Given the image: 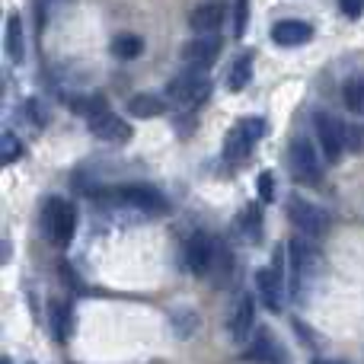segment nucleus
Listing matches in <instances>:
<instances>
[{
	"label": "nucleus",
	"mask_w": 364,
	"mask_h": 364,
	"mask_svg": "<svg viewBox=\"0 0 364 364\" xmlns=\"http://www.w3.org/2000/svg\"><path fill=\"white\" fill-rule=\"evenodd\" d=\"M218 240L211 237V233H192L188 237V243H186V265H188V272L192 275H211V265H214V259H218Z\"/></svg>",
	"instance_id": "0eeeda50"
},
{
	"label": "nucleus",
	"mask_w": 364,
	"mask_h": 364,
	"mask_svg": "<svg viewBox=\"0 0 364 364\" xmlns=\"http://www.w3.org/2000/svg\"><path fill=\"white\" fill-rule=\"evenodd\" d=\"M252 323H256V304H252V297L243 291V294H237L230 304L227 336H230L237 346H243V342H250V336H252Z\"/></svg>",
	"instance_id": "9d476101"
},
{
	"label": "nucleus",
	"mask_w": 364,
	"mask_h": 364,
	"mask_svg": "<svg viewBox=\"0 0 364 364\" xmlns=\"http://www.w3.org/2000/svg\"><path fill=\"white\" fill-rule=\"evenodd\" d=\"M259 198H262V201H275V173H272V170L259 173Z\"/></svg>",
	"instance_id": "393cba45"
},
{
	"label": "nucleus",
	"mask_w": 364,
	"mask_h": 364,
	"mask_svg": "<svg viewBox=\"0 0 364 364\" xmlns=\"http://www.w3.org/2000/svg\"><path fill=\"white\" fill-rule=\"evenodd\" d=\"M291 170H294V179L307 182V186H316L323 179L320 154L307 138H294V144H291Z\"/></svg>",
	"instance_id": "6e6552de"
},
{
	"label": "nucleus",
	"mask_w": 364,
	"mask_h": 364,
	"mask_svg": "<svg viewBox=\"0 0 364 364\" xmlns=\"http://www.w3.org/2000/svg\"><path fill=\"white\" fill-rule=\"evenodd\" d=\"M342 96H346V106L352 112H364V80H348Z\"/></svg>",
	"instance_id": "4be33fe9"
},
{
	"label": "nucleus",
	"mask_w": 364,
	"mask_h": 364,
	"mask_svg": "<svg viewBox=\"0 0 364 364\" xmlns=\"http://www.w3.org/2000/svg\"><path fill=\"white\" fill-rule=\"evenodd\" d=\"M208 93H211V83H208V77L198 74V70L179 74L176 80H170V87H166V96H170V102H176V106H186V109L205 102Z\"/></svg>",
	"instance_id": "423d86ee"
},
{
	"label": "nucleus",
	"mask_w": 364,
	"mask_h": 364,
	"mask_svg": "<svg viewBox=\"0 0 364 364\" xmlns=\"http://www.w3.org/2000/svg\"><path fill=\"white\" fill-rule=\"evenodd\" d=\"M272 38L275 45H284V48H294V45H307L314 38V26L301 23V19H278L272 26Z\"/></svg>",
	"instance_id": "4468645a"
},
{
	"label": "nucleus",
	"mask_w": 364,
	"mask_h": 364,
	"mask_svg": "<svg viewBox=\"0 0 364 364\" xmlns=\"http://www.w3.org/2000/svg\"><path fill=\"white\" fill-rule=\"evenodd\" d=\"M288 218H291V224H294L297 230H301L304 237H310V240L323 237V233H326V224H329L326 211H323V208H316L314 201L301 198V195L288 198Z\"/></svg>",
	"instance_id": "39448f33"
},
{
	"label": "nucleus",
	"mask_w": 364,
	"mask_h": 364,
	"mask_svg": "<svg viewBox=\"0 0 364 364\" xmlns=\"http://www.w3.org/2000/svg\"><path fill=\"white\" fill-rule=\"evenodd\" d=\"M128 112H132L134 119H157V115L166 112V102L154 93H138L128 100Z\"/></svg>",
	"instance_id": "f3484780"
},
{
	"label": "nucleus",
	"mask_w": 364,
	"mask_h": 364,
	"mask_svg": "<svg viewBox=\"0 0 364 364\" xmlns=\"http://www.w3.org/2000/svg\"><path fill=\"white\" fill-rule=\"evenodd\" d=\"M0 364H13V361L10 358H0Z\"/></svg>",
	"instance_id": "c756f323"
},
{
	"label": "nucleus",
	"mask_w": 364,
	"mask_h": 364,
	"mask_svg": "<svg viewBox=\"0 0 364 364\" xmlns=\"http://www.w3.org/2000/svg\"><path fill=\"white\" fill-rule=\"evenodd\" d=\"M346 147H352V151H361V128L358 125H348L346 128Z\"/></svg>",
	"instance_id": "cd10ccee"
},
{
	"label": "nucleus",
	"mask_w": 364,
	"mask_h": 364,
	"mask_svg": "<svg viewBox=\"0 0 364 364\" xmlns=\"http://www.w3.org/2000/svg\"><path fill=\"white\" fill-rule=\"evenodd\" d=\"M48 314H51V329H55V339L58 342H68L70 339V329H74V307H70L68 301H51Z\"/></svg>",
	"instance_id": "dca6fc26"
},
{
	"label": "nucleus",
	"mask_w": 364,
	"mask_h": 364,
	"mask_svg": "<svg viewBox=\"0 0 364 364\" xmlns=\"http://www.w3.org/2000/svg\"><path fill=\"white\" fill-rule=\"evenodd\" d=\"M220 55V38L214 36H195L192 42L182 48V61L188 68H211Z\"/></svg>",
	"instance_id": "f8f14e48"
},
{
	"label": "nucleus",
	"mask_w": 364,
	"mask_h": 364,
	"mask_svg": "<svg viewBox=\"0 0 364 364\" xmlns=\"http://www.w3.org/2000/svg\"><path fill=\"white\" fill-rule=\"evenodd\" d=\"M288 272H291L288 294L297 304H304L310 297V291H314L316 275H320V250H316V243L310 237L307 240L294 237L288 243Z\"/></svg>",
	"instance_id": "f257e3e1"
},
{
	"label": "nucleus",
	"mask_w": 364,
	"mask_h": 364,
	"mask_svg": "<svg viewBox=\"0 0 364 364\" xmlns=\"http://www.w3.org/2000/svg\"><path fill=\"white\" fill-rule=\"evenodd\" d=\"M45 233H48V240L58 250L70 246V240L77 233V211L70 201H64V198L45 201Z\"/></svg>",
	"instance_id": "7ed1b4c3"
},
{
	"label": "nucleus",
	"mask_w": 364,
	"mask_h": 364,
	"mask_svg": "<svg viewBox=\"0 0 364 364\" xmlns=\"http://www.w3.org/2000/svg\"><path fill=\"white\" fill-rule=\"evenodd\" d=\"M115 198H119L122 205L134 208V211H144V214H166V208H170L157 188L141 186V182H134V186H122L119 192H115Z\"/></svg>",
	"instance_id": "9b49d317"
},
{
	"label": "nucleus",
	"mask_w": 364,
	"mask_h": 364,
	"mask_svg": "<svg viewBox=\"0 0 364 364\" xmlns=\"http://www.w3.org/2000/svg\"><path fill=\"white\" fill-rule=\"evenodd\" d=\"M90 132H93L100 141H112V144H125V141H132V125L122 122L119 115H112V112L93 115V119H90Z\"/></svg>",
	"instance_id": "ddd939ff"
},
{
	"label": "nucleus",
	"mask_w": 364,
	"mask_h": 364,
	"mask_svg": "<svg viewBox=\"0 0 364 364\" xmlns=\"http://www.w3.org/2000/svg\"><path fill=\"white\" fill-rule=\"evenodd\" d=\"M284 265H288V252L278 250L275 256H272V265H265V269L256 272L259 297H262V304L272 310V314H278V310L284 307V294H288V282H284Z\"/></svg>",
	"instance_id": "f03ea898"
},
{
	"label": "nucleus",
	"mask_w": 364,
	"mask_h": 364,
	"mask_svg": "<svg viewBox=\"0 0 364 364\" xmlns=\"http://www.w3.org/2000/svg\"><path fill=\"white\" fill-rule=\"evenodd\" d=\"M265 134V122L262 119H240L237 125L230 128L224 141V157L230 164H240L243 157H250V151L259 144V138Z\"/></svg>",
	"instance_id": "20e7f679"
},
{
	"label": "nucleus",
	"mask_w": 364,
	"mask_h": 364,
	"mask_svg": "<svg viewBox=\"0 0 364 364\" xmlns=\"http://www.w3.org/2000/svg\"><path fill=\"white\" fill-rule=\"evenodd\" d=\"M339 10L346 13L348 19H358L364 13V0H339Z\"/></svg>",
	"instance_id": "bb28decb"
},
{
	"label": "nucleus",
	"mask_w": 364,
	"mask_h": 364,
	"mask_svg": "<svg viewBox=\"0 0 364 364\" xmlns=\"http://www.w3.org/2000/svg\"><path fill=\"white\" fill-rule=\"evenodd\" d=\"M272 352H275V348H272V339L265 333H259L256 342L250 346V358L252 361H275V355H272Z\"/></svg>",
	"instance_id": "b1692460"
},
{
	"label": "nucleus",
	"mask_w": 364,
	"mask_h": 364,
	"mask_svg": "<svg viewBox=\"0 0 364 364\" xmlns=\"http://www.w3.org/2000/svg\"><path fill=\"white\" fill-rule=\"evenodd\" d=\"M224 23V6L220 4H201L188 13V26H192L198 36H214Z\"/></svg>",
	"instance_id": "2eb2a0df"
},
{
	"label": "nucleus",
	"mask_w": 364,
	"mask_h": 364,
	"mask_svg": "<svg viewBox=\"0 0 364 364\" xmlns=\"http://www.w3.org/2000/svg\"><path fill=\"white\" fill-rule=\"evenodd\" d=\"M243 233L252 240V243L262 237V218H259V208H256V205L243 211Z\"/></svg>",
	"instance_id": "5701e85b"
},
{
	"label": "nucleus",
	"mask_w": 364,
	"mask_h": 364,
	"mask_svg": "<svg viewBox=\"0 0 364 364\" xmlns=\"http://www.w3.org/2000/svg\"><path fill=\"white\" fill-rule=\"evenodd\" d=\"M23 23H19V16H10L6 19V55L13 61H23Z\"/></svg>",
	"instance_id": "aec40b11"
},
{
	"label": "nucleus",
	"mask_w": 364,
	"mask_h": 364,
	"mask_svg": "<svg viewBox=\"0 0 364 364\" xmlns=\"http://www.w3.org/2000/svg\"><path fill=\"white\" fill-rule=\"evenodd\" d=\"M109 48H112L115 58H122V61H132V58H138L141 51H144V42H141V36H134V32H125V36H115Z\"/></svg>",
	"instance_id": "a211bd4d"
},
{
	"label": "nucleus",
	"mask_w": 364,
	"mask_h": 364,
	"mask_svg": "<svg viewBox=\"0 0 364 364\" xmlns=\"http://www.w3.org/2000/svg\"><path fill=\"white\" fill-rule=\"evenodd\" d=\"M250 77H252V58H250V55H240L237 61H233V68H230V77H227V83H230L233 93H240V90L250 87Z\"/></svg>",
	"instance_id": "6ab92c4d"
},
{
	"label": "nucleus",
	"mask_w": 364,
	"mask_h": 364,
	"mask_svg": "<svg viewBox=\"0 0 364 364\" xmlns=\"http://www.w3.org/2000/svg\"><path fill=\"white\" fill-rule=\"evenodd\" d=\"M314 128H316V138H320V147H323V154H326V160L336 164V160L342 157V151H346V125L329 112H316Z\"/></svg>",
	"instance_id": "1a4fd4ad"
},
{
	"label": "nucleus",
	"mask_w": 364,
	"mask_h": 364,
	"mask_svg": "<svg viewBox=\"0 0 364 364\" xmlns=\"http://www.w3.org/2000/svg\"><path fill=\"white\" fill-rule=\"evenodd\" d=\"M314 364H342V361H314Z\"/></svg>",
	"instance_id": "c85d7f7f"
},
{
	"label": "nucleus",
	"mask_w": 364,
	"mask_h": 364,
	"mask_svg": "<svg viewBox=\"0 0 364 364\" xmlns=\"http://www.w3.org/2000/svg\"><path fill=\"white\" fill-rule=\"evenodd\" d=\"M233 10H237L233 32H237V36H243V32H246V16H250V0H237V6H233Z\"/></svg>",
	"instance_id": "a878e982"
},
{
	"label": "nucleus",
	"mask_w": 364,
	"mask_h": 364,
	"mask_svg": "<svg viewBox=\"0 0 364 364\" xmlns=\"http://www.w3.org/2000/svg\"><path fill=\"white\" fill-rule=\"evenodd\" d=\"M19 157H23V144H19L16 134L6 132L4 138H0V160H4V164H16Z\"/></svg>",
	"instance_id": "412c9836"
}]
</instances>
